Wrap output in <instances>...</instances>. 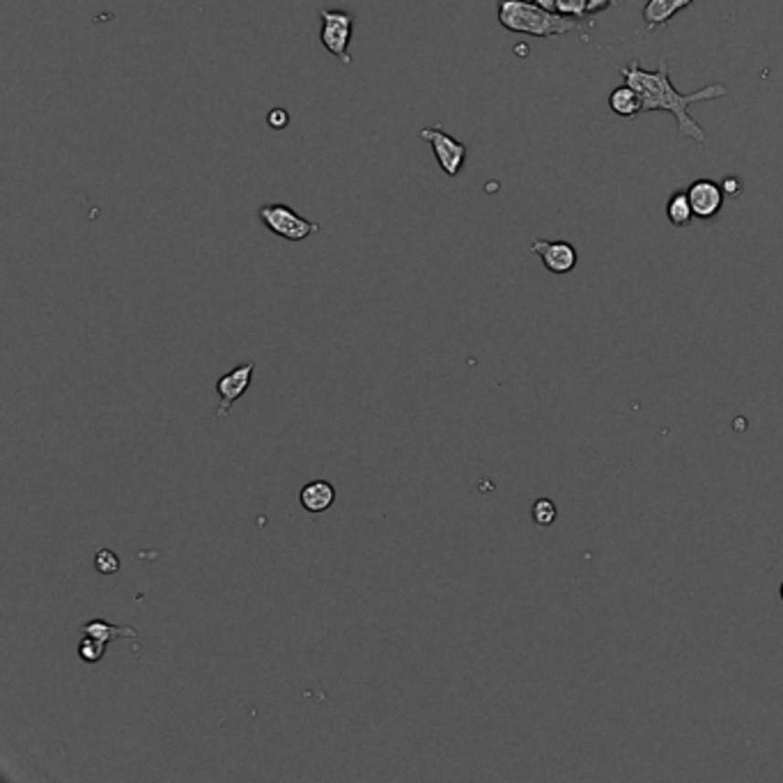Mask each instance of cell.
<instances>
[{
    "label": "cell",
    "instance_id": "cell-2",
    "mask_svg": "<svg viewBox=\"0 0 783 783\" xmlns=\"http://www.w3.org/2000/svg\"><path fill=\"white\" fill-rule=\"evenodd\" d=\"M496 19L505 30L531 37H563L579 30V19L545 10L534 0H499Z\"/></svg>",
    "mask_w": 783,
    "mask_h": 783
},
{
    "label": "cell",
    "instance_id": "cell-11",
    "mask_svg": "<svg viewBox=\"0 0 783 783\" xmlns=\"http://www.w3.org/2000/svg\"><path fill=\"white\" fill-rule=\"evenodd\" d=\"M608 109L614 111L620 118H634V115L643 113V100L632 85H620L608 95Z\"/></svg>",
    "mask_w": 783,
    "mask_h": 783
},
{
    "label": "cell",
    "instance_id": "cell-22",
    "mask_svg": "<svg viewBox=\"0 0 783 783\" xmlns=\"http://www.w3.org/2000/svg\"><path fill=\"white\" fill-rule=\"evenodd\" d=\"M778 595H781V599H783V581H781V588H778Z\"/></svg>",
    "mask_w": 783,
    "mask_h": 783
},
{
    "label": "cell",
    "instance_id": "cell-10",
    "mask_svg": "<svg viewBox=\"0 0 783 783\" xmlns=\"http://www.w3.org/2000/svg\"><path fill=\"white\" fill-rule=\"evenodd\" d=\"M299 501H302L306 513H324V510H329L331 505H333L335 487L326 481H312L308 482V485H303Z\"/></svg>",
    "mask_w": 783,
    "mask_h": 783
},
{
    "label": "cell",
    "instance_id": "cell-7",
    "mask_svg": "<svg viewBox=\"0 0 783 783\" xmlns=\"http://www.w3.org/2000/svg\"><path fill=\"white\" fill-rule=\"evenodd\" d=\"M531 250L543 259V265L547 267L552 274H570L577 267V249L567 241H549V239H535L531 244Z\"/></svg>",
    "mask_w": 783,
    "mask_h": 783
},
{
    "label": "cell",
    "instance_id": "cell-18",
    "mask_svg": "<svg viewBox=\"0 0 783 783\" xmlns=\"http://www.w3.org/2000/svg\"><path fill=\"white\" fill-rule=\"evenodd\" d=\"M267 124H270L271 129H285L290 124V113L285 109H271L270 115H267Z\"/></svg>",
    "mask_w": 783,
    "mask_h": 783
},
{
    "label": "cell",
    "instance_id": "cell-14",
    "mask_svg": "<svg viewBox=\"0 0 783 783\" xmlns=\"http://www.w3.org/2000/svg\"><path fill=\"white\" fill-rule=\"evenodd\" d=\"M106 646H109V643L100 641V639L90 637V634H85L79 643V657L83 661H88V664H97V661H101V657L106 655Z\"/></svg>",
    "mask_w": 783,
    "mask_h": 783
},
{
    "label": "cell",
    "instance_id": "cell-19",
    "mask_svg": "<svg viewBox=\"0 0 783 783\" xmlns=\"http://www.w3.org/2000/svg\"><path fill=\"white\" fill-rule=\"evenodd\" d=\"M614 5V0H586V16L599 15V12L608 10Z\"/></svg>",
    "mask_w": 783,
    "mask_h": 783
},
{
    "label": "cell",
    "instance_id": "cell-9",
    "mask_svg": "<svg viewBox=\"0 0 783 783\" xmlns=\"http://www.w3.org/2000/svg\"><path fill=\"white\" fill-rule=\"evenodd\" d=\"M696 0H648L643 7V21H646L648 30H660L680 15L682 10L692 7Z\"/></svg>",
    "mask_w": 783,
    "mask_h": 783
},
{
    "label": "cell",
    "instance_id": "cell-12",
    "mask_svg": "<svg viewBox=\"0 0 783 783\" xmlns=\"http://www.w3.org/2000/svg\"><path fill=\"white\" fill-rule=\"evenodd\" d=\"M83 634H90V637L100 639V641L111 643V641H118V639H138V632L132 628H118V625H111L106 623V620H90V623H85Z\"/></svg>",
    "mask_w": 783,
    "mask_h": 783
},
{
    "label": "cell",
    "instance_id": "cell-6",
    "mask_svg": "<svg viewBox=\"0 0 783 783\" xmlns=\"http://www.w3.org/2000/svg\"><path fill=\"white\" fill-rule=\"evenodd\" d=\"M253 373H255V364L253 361H249V364L237 365L235 370H230L227 375L218 377L217 393H218V397H221V405H218V409H217L218 420L226 418L227 411H230V407L235 405V402L239 400V397L244 396L246 391H249L250 382H253Z\"/></svg>",
    "mask_w": 783,
    "mask_h": 783
},
{
    "label": "cell",
    "instance_id": "cell-4",
    "mask_svg": "<svg viewBox=\"0 0 783 783\" xmlns=\"http://www.w3.org/2000/svg\"><path fill=\"white\" fill-rule=\"evenodd\" d=\"M322 28L320 42L333 58H338L343 65H352L350 42L354 33V16L344 10H322L320 12Z\"/></svg>",
    "mask_w": 783,
    "mask_h": 783
},
{
    "label": "cell",
    "instance_id": "cell-3",
    "mask_svg": "<svg viewBox=\"0 0 783 783\" xmlns=\"http://www.w3.org/2000/svg\"><path fill=\"white\" fill-rule=\"evenodd\" d=\"M258 217L259 221L265 223L267 230H271L276 237H283L288 241H303L320 232L317 223L308 221V218H303L302 214H297L283 203L262 205Z\"/></svg>",
    "mask_w": 783,
    "mask_h": 783
},
{
    "label": "cell",
    "instance_id": "cell-20",
    "mask_svg": "<svg viewBox=\"0 0 783 783\" xmlns=\"http://www.w3.org/2000/svg\"><path fill=\"white\" fill-rule=\"evenodd\" d=\"M722 189L726 196H737L740 194V182H737L735 177H726V180L722 182Z\"/></svg>",
    "mask_w": 783,
    "mask_h": 783
},
{
    "label": "cell",
    "instance_id": "cell-17",
    "mask_svg": "<svg viewBox=\"0 0 783 783\" xmlns=\"http://www.w3.org/2000/svg\"><path fill=\"white\" fill-rule=\"evenodd\" d=\"M556 12L570 19H588L586 16V0H556Z\"/></svg>",
    "mask_w": 783,
    "mask_h": 783
},
{
    "label": "cell",
    "instance_id": "cell-1",
    "mask_svg": "<svg viewBox=\"0 0 783 783\" xmlns=\"http://www.w3.org/2000/svg\"><path fill=\"white\" fill-rule=\"evenodd\" d=\"M625 83L632 85L634 90L641 95L643 100V113H652V111H666L678 122V133L682 138H689L693 143H705V132L696 120L689 115V106L704 104V101L722 100L728 95V88L724 83H708L705 88L696 92H678L675 85L671 83L669 65L666 60L660 62L655 71H646L641 62L632 60L628 65L620 67Z\"/></svg>",
    "mask_w": 783,
    "mask_h": 783
},
{
    "label": "cell",
    "instance_id": "cell-21",
    "mask_svg": "<svg viewBox=\"0 0 783 783\" xmlns=\"http://www.w3.org/2000/svg\"><path fill=\"white\" fill-rule=\"evenodd\" d=\"M534 3H538L540 7H545V10L556 12V0H534Z\"/></svg>",
    "mask_w": 783,
    "mask_h": 783
},
{
    "label": "cell",
    "instance_id": "cell-13",
    "mask_svg": "<svg viewBox=\"0 0 783 783\" xmlns=\"http://www.w3.org/2000/svg\"><path fill=\"white\" fill-rule=\"evenodd\" d=\"M666 217L669 223L675 227H687L693 218L692 203H689L687 191H675L669 200H666Z\"/></svg>",
    "mask_w": 783,
    "mask_h": 783
},
{
    "label": "cell",
    "instance_id": "cell-15",
    "mask_svg": "<svg viewBox=\"0 0 783 783\" xmlns=\"http://www.w3.org/2000/svg\"><path fill=\"white\" fill-rule=\"evenodd\" d=\"M531 517L538 526H552L558 517V508L552 499H538L531 508Z\"/></svg>",
    "mask_w": 783,
    "mask_h": 783
},
{
    "label": "cell",
    "instance_id": "cell-16",
    "mask_svg": "<svg viewBox=\"0 0 783 783\" xmlns=\"http://www.w3.org/2000/svg\"><path fill=\"white\" fill-rule=\"evenodd\" d=\"M95 570L100 575H115L120 570V558L118 554L111 552V549H100L95 554Z\"/></svg>",
    "mask_w": 783,
    "mask_h": 783
},
{
    "label": "cell",
    "instance_id": "cell-5",
    "mask_svg": "<svg viewBox=\"0 0 783 783\" xmlns=\"http://www.w3.org/2000/svg\"><path fill=\"white\" fill-rule=\"evenodd\" d=\"M420 141L429 143L432 154L449 177H458L462 170L464 161H467V145L450 133H446L441 127H425L418 132Z\"/></svg>",
    "mask_w": 783,
    "mask_h": 783
},
{
    "label": "cell",
    "instance_id": "cell-8",
    "mask_svg": "<svg viewBox=\"0 0 783 783\" xmlns=\"http://www.w3.org/2000/svg\"><path fill=\"white\" fill-rule=\"evenodd\" d=\"M689 203H692L693 217L701 218V221H710V218L717 217L724 207V189L722 185L713 180H696L689 185L687 189Z\"/></svg>",
    "mask_w": 783,
    "mask_h": 783
}]
</instances>
